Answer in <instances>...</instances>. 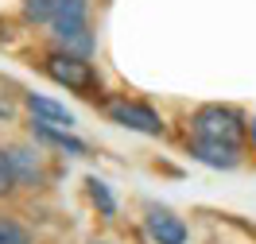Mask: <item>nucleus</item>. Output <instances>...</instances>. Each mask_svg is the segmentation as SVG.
I'll return each mask as SVG.
<instances>
[{
  "label": "nucleus",
  "instance_id": "obj_1",
  "mask_svg": "<svg viewBox=\"0 0 256 244\" xmlns=\"http://www.w3.org/2000/svg\"><path fill=\"white\" fill-rule=\"evenodd\" d=\"M190 124H194V136H202V140H222V144H237V147H240V136L248 132V120L229 105H202Z\"/></svg>",
  "mask_w": 256,
  "mask_h": 244
},
{
  "label": "nucleus",
  "instance_id": "obj_2",
  "mask_svg": "<svg viewBox=\"0 0 256 244\" xmlns=\"http://www.w3.org/2000/svg\"><path fill=\"white\" fill-rule=\"evenodd\" d=\"M43 70H47L58 85L74 89V93H86V97L101 85L97 70L86 62V58H78V54H47V66H43Z\"/></svg>",
  "mask_w": 256,
  "mask_h": 244
},
{
  "label": "nucleus",
  "instance_id": "obj_3",
  "mask_svg": "<svg viewBox=\"0 0 256 244\" xmlns=\"http://www.w3.org/2000/svg\"><path fill=\"white\" fill-rule=\"evenodd\" d=\"M50 27H54L58 39L86 47L90 43V35H86V0H58V12L50 19Z\"/></svg>",
  "mask_w": 256,
  "mask_h": 244
},
{
  "label": "nucleus",
  "instance_id": "obj_4",
  "mask_svg": "<svg viewBox=\"0 0 256 244\" xmlns=\"http://www.w3.org/2000/svg\"><path fill=\"white\" fill-rule=\"evenodd\" d=\"M109 116L124 128H136V132H148V136H160L163 132V120L156 109L148 105H136V101H112L109 105Z\"/></svg>",
  "mask_w": 256,
  "mask_h": 244
},
{
  "label": "nucleus",
  "instance_id": "obj_5",
  "mask_svg": "<svg viewBox=\"0 0 256 244\" xmlns=\"http://www.w3.org/2000/svg\"><path fill=\"white\" fill-rule=\"evenodd\" d=\"M190 155H198V159L210 163V167H237L240 163V147L237 144H222V140H202V136H194Z\"/></svg>",
  "mask_w": 256,
  "mask_h": 244
},
{
  "label": "nucleus",
  "instance_id": "obj_6",
  "mask_svg": "<svg viewBox=\"0 0 256 244\" xmlns=\"http://www.w3.org/2000/svg\"><path fill=\"white\" fill-rule=\"evenodd\" d=\"M148 233L160 244H182L186 241V225L171 210H148Z\"/></svg>",
  "mask_w": 256,
  "mask_h": 244
},
{
  "label": "nucleus",
  "instance_id": "obj_7",
  "mask_svg": "<svg viewBox=\"0 0 256 244\" xmlns=\"http://www.w3.org/2000/svg\"><path fill=\"white\" fill-rule=\"evenodd\" d=\"M32 128H35V136H39V140H47V144L62 147V151H70V155H86V144H82V140H74L70 132H58L50 120H35Z\"/></svg>",
  "mask_w": 256,
  "mask_h": 244
},
{
  "label": "nucleus",
  "instance_id": "obj_8",
  "mask_svg": "<svg viewBox=\"0 0 256 244\" xmlns=\"http://www.w3.org/2000/svg\"><path fill=\"white\" fill-rule=\"evenodd\" d=\"M28 109H32L35 116L50 120V124H74V116L66 113V105H54V101H47V97H35V93H28Z\"/></svg>",
  "mask_w": 256,
  "mask_h": 244
},
{
  "label": "nucleus",
  "instance_id": "obj_9",
  "mask_svg": "<svg viewBox=\"0 0 256 244\" xmlns=\"http://www.w3.org/2000/svg\"><path fill=\"white\" fill-rule=\"evenodd\" d=\"M58 12V0H24V16L35 23H50Z\"/></svg>",
  "mask_w": 256,
  "mask_h": 244
},
{
  "label": "nucleus",
  "instance_id": "obj_10",
  "mask_svg": "<svg viewBox=\"0 0 256 244\" xmlns=\"http://www.w3.org/2000/svg\"><path fill=\"white\" fill-rule=\"evenodd\" d=\"M0 244H32V233L12 217H0Z\"/></svg>",
  "mask_w": 256,
  "mask_h": 244
},
{
  "label": "nucleus",
  "instance_id": "obj_11",
  "mask_svg": "<svg viewBox=\"0 0 256 244\" xmlns=\"http://www.w3.org/2000/svg\"><path fill=\"white\" fill-rule=\"evenodd\" d=\"M86 186H90V198H94V206L105 213V217H112V213H116V202H112L109 186H105V182H97V179H90Z\"/></svg>",
  "mask_w": 256,
  "mask_h": 244
},
{
  "label": "nucleus",
  "instance_id": "obj_12",
  "mask_svg": "<svg viewBox=\"0 0 256 244\" xmlns=\"http://www.w3.org/2000/svg\"><path fill=\"white\" fill-rule=\"evenodd\" d=\"M12 186H16V159H12V155L0 147V198L8 194Z\"/></svg>",
  "mask_w": 256,
  "mask_h": 244
},
{
  "label": "nucleus",
  "instance_id": "obj_13",
  "mask_svg": "<svg viewBox=\"0 0 256 244\" xmlns=\"http://www.w3.org/2000/svg\"><path fill=\"white\" fill-rule=\"evenodd\" d=\"M248 136H252V144H256V116L248 120Z\"/></svg>",
  "mask_w": 256,
  "mask_h": 244
}]
</instances>
